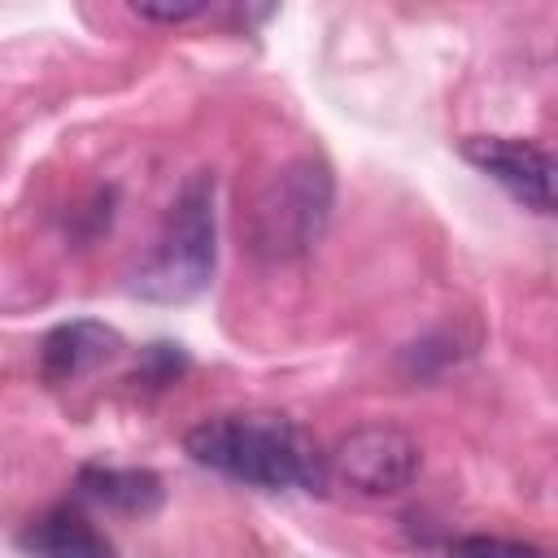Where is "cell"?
I'll use <instances>...</instances> for the list:
<instances>
[{
  "label": "cell",
  "instance_id": "obj_7",
  "mask_svg": "<svg viewBox=\"0 0 558 558\" xmlns=\"http://www.w3.org/2000/svg\"><path fill=\"white\" fill-rule=\"evenodd\" d=\"M17 545L31 558H113V541L70 506H52L35 514L17 532Z\"/></svg>",
  "mask_w": 558,
  "mask_h": 558
},
{
  "label": "cell",
  "instance_id": "obj_9",
  "mask_svg": "<svg viewBox=\"0 0 558 558\" xmlns=\"http://www.w3.org/2000/svg\"><path fill=\"white\" fill-rule=\"evenodd\" d=\"M449 558H549V554L506 536H462L449 545Z\"/></svg>",
  "mask_w": 558,
  "mask_h": 558
},
{
  "label": "cell",
  "instance_id": "obj_4",
  "mask_svg": "<svg viewBox=\"0 0 558 558\" xmlns=\"http://www.w3.org/2000/svg\"><path fill=\"white\" fill-rule=\"evenodd\" d=\"M418 462H423L418 445L401 427H388V423L349 432L331 453L336 475L362 497H392L410 488V480L418 475Z\"/></svg>",
  "mask_w": 558,
  "mask_h": 558
},
{
  "label": "cell",
  "instance_id": "obj_10",
  "mask_svg": "<svg viewBox=\"0 0 558 558\" xmlns=\"http://www.w3.org/2000/svg\"><path fill=\"white\" fill-rule=\"evenodd\" d=\"M135 13L148 22H187V17L205 13V4H135Z\"/></svg>",
  "mask_w": 558,
  "mask_h": 558
},
{
  "label": "cell",
  "instance_id": "obj_8",
  "mask_svg": "<svg viewBox=\"0 0 558 558\" xmlns=\"http://www.w3.org/2000/svg\"><path fill=\"white\" fill-rule=\"evenodd\" d=\"M78 493L109 506V510H122V514H153L161 506V480L144 466H83L78 471Z\"/></svg>",
  "mask_w": 558,
  "mask_h": 558
},
{
  "label": "cell",
  "instance_id": "obj_6",
  "mask_svg": "<svg viewBox=\"0 0 558 558\" xmlns=\"http://www.w3.org/2000/svg\"><path fill=\"white\" fill-rule=\"evenodd\" d=\"M122 353V336L105 323H92V318H74V323H61L44 336L39 344V366L52 384H70L78 375H92L100 371L105 362H113Z\"/></svg>",
  "mask_w": 558,
  "mask_h": 558
},
{
  "label": "cell",
  "instance_id": "obj_2",
  "mask_svg": "<svg viewBox=\"0 0 558 558\" xmlns=\"http://www.w3.org/2000/svg\"><path fill=\"white\" fill-rule=\"evenodd\" d=\"M214 257H218V227H214V174L196 170L170 214H166V227L153 244V253L140 262L135 279H131V292H140L144 301H161V305H174V301H192L209 288L214 279Z\"/></svg>",
  "mask_w": 558,
  "mask_h": 558
},
{
  "label": "cell",
  "instance_id": "obj_3",
  "mask_svg": "<svg viewBox=\"0 0 558 558\" xmlns=\"http://www.w3.org/2000/svg\"><path fill=\"white\" fill-rule=\"evenodd\" d=\"M327 205H331V183L327 170L314 161H296L288 166L270 196L257 209V240L270 253H301L318 240L323 222H327Z\"/></svg>",
  "mask_w": 558,
  "mask_h": 558
},
{
  "label": "cell",
  "instance_id": "obj_5",
  "mask_svg": "<svg viewBox=\"0 0 558 558\" xmlns=\"http://www.w3.org/2000/svg\"><path fill=\"white\" fill-rule=\"evenodd\" d=\"M462 157L475 170H484L493 183H501L519 205L536 214L554 209V161L545 148L514 135H471L462 144Z\"/></svg>",
  "mask_w": 558,
  "mask_h": 558
},
{
  "label": "cell",
  "instance_id": "obj_1",
  "mask_svg": "<svg viewBox=\"0 0 558 558\" xmlns=\"http://www.w3.org/2000/svg\"><path fill=\"white\" fill-rule=\"evenodd\" d=\"M183 449L192 453V462L266 493L314 488L323 480V458L314 440L283 414L205 418L183 436Z\"/></svg>",
  "mask_w": 558,
  "mask_h": 558
}]
</instances>
